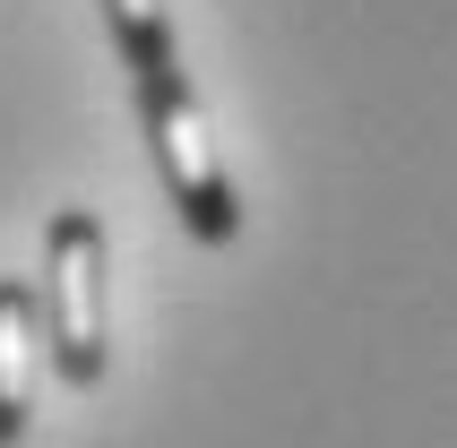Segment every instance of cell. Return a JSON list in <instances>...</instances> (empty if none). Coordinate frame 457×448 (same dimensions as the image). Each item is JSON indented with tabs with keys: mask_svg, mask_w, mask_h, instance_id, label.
Instances as JSON below:
<instances>
[{
	"mask_svg": "<svg viewBox=\"0 0 457 448\" xmlns=\"http://www.w3.org/2000/svg\"><path fill=\"white\" fill-rule=\"evenodd\" d=\"M35 362H44V311H35V285L0 276V448L26 431L35 414Z\"/></svg>",
	"mask_w": 457,
	"mask_h": 448,
	"instance_id": "obj_3",
	"label": "cell"
},
{
	"mask_svg": "<svg viewBox=\"0 0 457 448\" xmlns=\"http://www.w3.org/2000/svg\"><path fill=\"white\" fill-rule=\"evenodd\" d=\"M104 285H112V250H104V224L87 207H61L44 224V285H35V311H44V353L70 388H96L104 362H112V319H104Z\"/></svg>",
	"mask_w": 457,
	"mask_h": 448,
	"instance_id": "obj_1",
	"label": "cell"
},
{
	"mask_svg": "<svg viewBox=\"0 0 457 448\" xmlns=\"http://www.w3.org/2000/svg\"><path fill=\"white\" fill-rule=\"evenodd\" d=\"M104 18H112V44H121L129 78L173 70V26H164V0H104Z\"/></svg>",
	"mask_w": 457,
	"mask_h": 448,
	"instance_id": "obj_4",
	"label": "cell"
},
{
	"mask_svg": "<svg viewBox=\"0 0 457 448\" xmlns=\"http://www.w3.org/2000/svg\"><path fill=\"white\" fill-rule=\"evenodd\" d=\"M129 87H138V121H147L164 199L181 207V224H190L199 242H233V233H242V199H233L225 164H216V147H207V121H199V95H190L181 61L155 70V78H129Z\"/></svg>",
	"mask_w": 457,
	"mask_h": 448,
	"instance_id": "obj_2",
	"label": "cell"
}]
</instances>
